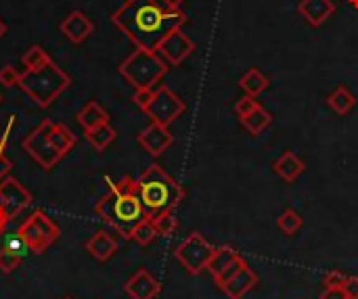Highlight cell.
Returning a JSON list of instances; mask_svg holds the SVG:
<instances>
[{
    "label": "cell",
    "mask_w": 358,
    "mask_h": 299,
    "mask_svg": "<svg viewBox=\"0 0 358 299\" xmlns=\"http://www.w3.org/2000/svg\"><path fill=\"white\" fill-rule=\"evenodd\" d=\"M354 94L346 88V86H337L329 96H327V105L337 113V115H348L354 109Z\"/></svg>",
    "instance_id": "obj_25"
},
{
    "label": "cell",
    "mask_w": 358,
    "mask_h": 299,
    "mask_svg": "<svg viewBox=\"0 0 358 299\" xmlns=\"http://www.w3.org/2000/svg\"><path fill=\"white\" fill-rule=\"evenodd\" d=\"M239 86H241L248 94L258 96V94H262V92L270 86V82H268V78H266L260 70L252 68V70H248V72L241 76V80H239Z\"/></svg>",
    "instance_id": "obj_24"
},
{
    "label": "cell",
    "mask_w": 358,
    "mask_h": 299,
    "mask_svg": "<svg viewBox=\"0 0 358 299\" xmlns=\"http://www.w3.org/2000/svg\"><path fill=\"white\" fill-rule=\"evenodd\" d=\"M350 295L346 293V289H325V293L321 295V299H348Z\"/></svg>",
    "instance_id": "obj_36"
},
{
    "label": "cell",
    "mask_w": 358,
    "mask_h": 299,
    "mask_svg": "<svg viewBox=\"0 0 358 299\" xmlns=\"http://www.w3.org/2000/svg\"><path fill=\"white\" fill-rule=\"evenodd\" d=\"M117 72L135 90H153L168 74V63L157 54V50L137 48L119 63Z\"/></svg>",
    "instance_id": "obj_5"
},
{
    "label": "cell",
    "mask_w": 358,
    "mask_h": 299,
    "mask_svg": "<svg viewBox=\"0 0 358 299\" xmlns=\"http://www.w3.org/2000/svg\"><path fill=\"white\" fill-rule=\"evenodd\" d=\"M5 147H7V138H5L3 134H0V153L5 151Z\"/></svg>",
    "instance_id": "obj_41"
},
{
    "label": "cell",
    "mask_w": 358,
    "mask_h": 299,
    "mask_svg": "<svg viewBox=\"0 0 358 299\" xmlns=\"http://www.w3.org/2000/svg\"><path fill=\"white\" fill-rule=\"evenodd\" d=\"M95 214L117 234H122L124 238H132L135 226L143 218H147L143 203L137 195V178L124 176L117 183H111L109 191L97 199Z\"/></svg>",
    "instance_id": "obj_2"
},
{
    "label": "cell",
    "mask_w": 358,
    "mask_h": 299,
    "mask_svg": "<svg viewBox=\"0 0 358 299\" xmlns=\"http://www.w3.org/2000/svg\"><path fill=\"white\" fill-rule=\"evenodd\" d=\"M256 107H260V101L256 99V96H252V94H246V96H241L237 103H235V113L239 115V119L241 117H246L250 111H254Z\"/></svg>",
    "instance_id": "obj_32"
},
{
    "label": "cell",
    "mask_w": 358,
    "mask_h": 299,
    "mask_svg": "<svg viewBox=\"0 0 358 299\" xmlns=\"http://www.w3.org/2000/svg\"><path fill=\"white\" fill-rule=\"evenodd\" d=\"M151 222H153V226H155L159 236H170L178 228V220L174 216V212H161L155 218H151Z\"/></svg>",
    "instance_id": "obj_29"
},
{
    "label": "cell",
    "mask_w": 358,
    "mask_h": 299,
    "mask_svg": "<svg viewBox=\"0 0 358 299\" xmlns=\"http://www.w3.org/2000/svg\"><path fill=\"white\" fill-rule=\"evenodd\" d=\"M63 299H74V297H63Z\"/></svg>",
    "instance_id": "obj_44"
},
{
    "label": "cell",
    "mask_w": 358,
    "mask_h": 299,
    "mask_svg": "<svg viewBox=\"0 0 358 299\" xmlns=\"http://www.w3.org/2000/svg\"><path fill=\"white\" fill-rule=\"evenodd\" d=\"M52 59H50V54L40 46V44H34V46H30L26 52H23V56H21V63H23V68H26V72H34V70H40V68H44L46 63H50Z\"/></svg>",
    "instance_id": "obj_26"
},
{
    "label": "cell",
    "mask_w": 358,
    "mask_h": 299,
    "mask_svg": "<svg viewBox=\"0 0 358 299\" xmlns=\"http://www.w3.org/2000/svg\"><path fill=\"white\" fill-rule=\"evenodd\" d=\"M11 167H13V163H11V159L5 155V151H3V153H0V183H3L5 178H9Z\"/></svg>",
    "instance_id": "obj_35"
},
{
    "label": "cell",
    "mask_w": 358,
    "mask_h": 299,
    "mask_svg": "<svg viewBox=\"0 0 358 299\" xmlns=\"http://www.w3.org/2000/svg\"><path fill=\"white\" fill-rule=\"evenodd\" d=\"M344 289H346V293H348L350 297H356V299H358V276H350Z\"/></svg>",
    "instance_id": "obj_37"
},
{
    "label": "cell",
    "mask_w": 358,
    "mask_h": 299,
    "mask_svg": "<svg viewBox=\"0 0 358 299\" xmlns=\"http://www.w3.org/2000/svg\"><path fill=\"white\" fill-rule=\"evenodd\" d=\"M84 136H86V141L90 143V147L95 149V151H105L111 143H115V138H117V132H115V128L111 126V124H103V126H99V128H92V130H84Z\"/></svg>",
    "instance_id": "obj_23"
},
{
    "label": "cell",
    "mask_w": 358,
    "mask_h": 299,
    "mask_svg": "<svg viewBox=\"0 0 358 299\" xmlns=\"http://www.w3.org/2000/svg\"><path fill=\"white\" fill-rule=\"evenodd\" d=\"M137 195L147 218H155L161 212H174L185 201V189L157 163H151L137 178Z\"/></svg>",
    "instance_id": "obj_3"
},
{
    "label": "cell",
    "mask_w": 358,
    "mask_h": 299,
    "mask_svg": "<svg viewBox=\"0 0 358 299\" xmlns=\"http://www.w3.org/2000/svg\"><path fill=\"white\" fill-rule=\"evenodd\" d=\"M193 50H195V42L181 28L170 32L161 40V44L157 46V54L163 59L168 65H181L187 56H191Z\"/></svg>",
    "instance_id": "obj_10"
},
{
    "label": "cell",
    "mask_w": 358,
    "mask_h": 299,
    "mask_svg": "<svg viewBox=\"0 0 358 299\" xmlns=\"http://www.w3.org/2000/svg\"><path fill=\"white\" fill-rule=\"evenodd\" d=\"M348 3H350V5H352L354 9H358V0H348Z\"/></svg>",
    "instance_id": "obj_42"
},
{
    "label": "cell",
    "mask_w": 358,
    "mask_h": 299,
    "mask_svg": "<svg viewBox=\"0 0 358 299\" xmlns=\"http://www.w3.org/2000/svg\"><path fill=\"white\" fill-rule=\"evenodd\" d=\"M297 13H300L312 28H321L335 13V5H333V0H300Z\"/></svg>",
    "instance_id": "obj_17"
},
{
    "label": "cell",
    "mask_w": 358,
    "mask_h": 299,
    "mask_svg": "<svg viewBox=\"0 0 358 299\" xmlns=\"http://www.w3.org/2000/svg\"><path fill=\"white\" fill-rule=\"evenodd\" d=\"M304 169H306L304 161H302L300 157H297L293 151H285V153L272 163V172L279 174L285 183H295L297 178H300V176L304 174Z\"/></svg>",
    "instance_id": "obj_19"
},
{
    "label": "cell",
    "mask_w": 358,
    "mask_h": 299,
    "mask_svg": "<svg viewBox=\"0 0 358 299\" xmlns=\"http://www.w3.org/2000/svg\"><path fill=\"white\" fill-rule=\"evenodd\" d=\"M155 236H159V234H157V230H155L151 218H143V220L135 226V230H132V241H137V243L143 245V247L151 245V243L155 241Z\"/></svg>",
    "instance_id": "obj_27"
},
{
    "label": "cell",
    "mask_w": 358,
    "mask_h": 299,
    "mask_svg": "<svg viewBox=\"0 0 358 299\" xmlns=\"http://www.w3.org/2000/svg\"><path fill=\"white\" fill-rule=\"evenodd\" d=\"M0 103H3V94H0Z\"/></svg>",
    "instance_id": "obj_43"
},
{
    "label": "cell",
    "mask_w": 358,
    "mask_h": 299,
    "mask_svg": "<svg viewBox=\"0 0 358 299\" xmlns=\"http://www.w3.org/2000/svg\"><path fill=\"white\" fill-rule=\"evenodd\" d=\"M9 32V25L3 21V19H0V38H5V34Z\"/></svg>",
    "instance_id": "obj_40"
},
{
    "label": "cell",
    "mask_w": 358,
    "mask_h": 299,
    "mask_svg": "<svg viewBox=\"0 0 358 299\" xmlns=\"http://www.w3.org/2000/svg\"><path fill=\"white\" fill-rule=\"evenodd\" d=\"M241 260H243V258L239 256V251H235V249L228 247V245L216 247V251H214V256H212V260H210V264H208V272L212 274L214 282L220 285V282H224V280L239 268Z\"/></svg>",
    "instance_id": "obj_14"
},
{
    "label": "cell",
    "mask_w": 358,
    "mask_h": 299,
    "mask_svg": "<svg viewBox=\"0 0 358 299\" xmlns=\"http://www.w3.org/2000/svg\"><path fill=\"white\" fill-rule=\"evenodd\" d=\"M23 262V256L11 247H3L0 249V272H5V274H11L15 272Z\"/></svg>",
    "instance_id": "obj_30"
},
{
    "label": "cell",
    "mask_w": 358,
    "mask_h": 299,
    "mask_svg": "<svg viewBox=\"0 0 358 299\" xmlns=\"http://www.w3.org/2000/svg\"><path fill=\"white\" fill-rule=\"evenodd\" d=\"M17 236L21 245L32 251V254H44L48 251L59 238V226L54 224L52 218H48L42 209L32 212L30 218H26L19 228H17Z\"/></svg>",
    "instance_id": "obj_6"
},
{
    "label": "cell",
    "mask_w": 358,
    "mask_h": 299,
    "mask_svg": "<svg viewBox=\"0 0 358 299\" xmlns=\"http://www.w3.org/2000/svg\"><path fill=\"white\" fill-rule=\"evenodd\" d=\"M187 15L181 9H166L153 0H126L111 15V23L122 32L137 48L157 50L161 40L183 28Z\"/></svg>",
    "instance_id": "obj_1"
},
{
    "label": "cell",
    "mask_w": 358,
    "mask_h": 299,
    "mask_svg": "<svg viewBox=\"0 0 358 299\" xmlns=\"http://www.w3.org/2000/svg\"><path fill=\"white\" fill-rule=\"evenodd\" d=\"M124 291L130 299H155L161 293V282L149 270L141 268L126 280Z\"/></svg>",
    "instance_id": "obj_15"
},
{
    "label": "cell",
    "mask_w": 358,
    "mask_h": 299,
    "mask_svg": "<svg viewBox=\"0 0 358 299\" xmlns=\"http://www.w3.org/2000/svg\"><path fill=\"white\" fill-rule=\"evenodd\" d=\"M214 251H216V247L201 232H191L185 241L174 249V258L189 274L197 276L203 270H208V264H210Z\"/></svg>",
    "instance_id": "obj_7"
},
{
    "label": "cell",
    "mask_w": 358,
    "mask_h": 299,
    "mask_svg": "<svg viewBox=\"0 0 358 299\" xmlns=\"http://www.w3.org/2000/svg\"><path fill=\"white\" fill-rule=\"evenodd\" d=\"M21 76H23V72H19L15 65H5L3 70H0V84H3L5 88L19 86Z\"/></svg>",
    "instance_id": "obj_31"
},
{
    "label": "cell",
    "mask_w": 358,
    "mask_h": 299,
    "mask_svg": "<svg viewBox=\"0 0 358 299\" xmlns=\"http://www.w3.org/2000/svg\"><path fill=\"white\" fill-rule=\"evenodd\" d=\"M348 278L350 276H346L341 272H329L323 282H325V289H344L346 282H348Z\"/></svg>",
    "instance_id": "obj_33"
},
{
    "label": "cell",
    "mask_w": 358,
    "mask_h": 299,
    "mask_svg": "<svg viewBox=\"0 0 358 299\" xmlns=\"http://www.w3.org/2000/svg\"><path fill=\"white\" fill-rule=\"evenodd\" d=\"M48 138H50L52 149H54L59 155H61V157H66V155L76 147V143H78L76 134H74L66 124H52V126H50V132H48Z\"/></svg>",
    "instance_id": "obj_21"
},
{
    "label": "cell",
    "mask_w": 358,
    "mask_h": 299,
    "mask_svg": "<svg viewBox=\"0 0 358 299\" xmlns=\"http://www.w3.org/2000/svg\"><path fill=\"white\" fill-rule=\"evenodd\" d=\"M72 86V76L59 68L54 61L46 63L40 70L34 72H23L19 88L40 107L46 109L50 107L59 96H61L68 88Z\"/></svg>",
    "instance_id": "obj_4"
},
{
    "label": "cell",
    "mask_w": 358,
    "mask_h": 299,
    "mask_svg": "<svg viewBox=\"0 0 358 299\" xmlns=\"http://www.w3.org/2000/svg\"><path fill=\"white\" fill-rule=\"evenodd\" d=\"M137 143L143 147V151H147L151 157H159L163 155L172 143H174V136L172 132L168 130V126H161V124H155L151 122L139 136H137Z\"/></svg>",
    "instance_id": "obj_13"
},
{
    "label": "cell",
    "mask_w": 358,
    "mask_h": 299,
    "mask_svg": "<svg viewBox=\"0 0 358 299\" xmlns=\"http://www.w3.org/2000/svg\"><path fill=\"white\" fill-rule=\"evenodd\" d=\"M30 205H32V193L19 181L9 176L0 183V207L7 212L11 220Z\"/></svg>",
    "instance_id": "obj_11"
},
{
    "label": "cell",
    "mask_w": 358,
    "mask_h": 299,
    "mask_svg": "<svg viewBox=\"0 0 358 299\" xmlns=\"http://www.w3.org/2000/svg\"><path fill=\"white\" fill-rule=\"evenodd\" d=\"M241 124H243V128H246L250 134L258 136V134H262V132L272 124V115L260 105V107H256L254 111H250L246 117H241Z\"/></svg>",
    "instance_id": "obj_22"
},
{
    "label": "cell",
    "mask_w": 358,
    "mask_h": 299,
    "mask_svg": "<svg viewBox=\"0 0 358 299\" xmlns=\"http://www.w3.org/2000/svg\"><path fill=\"white\" fill-rule=\"evenodd\" d=\"M348 299H356V297H348Z\"/></svg>",
    "instance_id": "obj_45"
},
{
    "label": "cell",
    "mask_w": 358,
    "mask_h": 299,
    "mask_svg": "<svg viewBox=\"0 0 358 299\" xmlns=\"http://www.w3.org/2000/svg\"><path fill=\"white\" fill-rule=\"evenodd\" d=\"M185 109H187V105L181 96L174 94L168 86H157L153 90V99L147 105L145 113L151 117V122L170 126L174 119H178L185 113Z\"/></svg>",
    "instance_id": "obj_9"
},
{
    "label": "cell",
    "mask_w": 358,
    "mask_h": 299,
    "mask_svg": "<svg viewBox=\"0 0 358 299\" xmlns=\"http://www.w3.org/2000/svg\"><path fill=\"white\" fill-rule=\"evenodd\" d=\"M277 226H279V230H281L283 234L293 236L297 230H300V228L304 226V220H302V216L297 214V212H293V209H285V212L279 216Z\"/></svg>",
    "instance_id": "obj_28"
},
{
    "label": "cell",
    "mask_w": 358,
    "mask_h": 299,
    "mask_svg": "<svg viewBox=\"0 0 358 299\" xmlns=\"http://www.w3.org/2000/svg\"><path fill=\"white\" fill-rule=\"evenodd\" d=\"M84 249H86L97 262L105 264V262H109V260L115 256V251H117V241L113 238V234H109L107 230H97V232L88 238V241H86Z\"/></svg>",
    "instance_id": "obj_18"
},
{
    "label": "cell",
    "mask_w": 358,
    "mask_h": 299,
    "mask_svg": "<svg viewBox=\"0 0 358 299\" xmlns=\"http://www.w3.org/2000/svg\"><path fill=\"white\" fill-rule=\"evenodd\" d=\"M258 285V274L254 272V268L241 260V264H239V268L224 280L218 285V289L228 297V299H243L254 287Z\"/></svg>",
    "instance_id": "obj_12"
},
{
    "label": "cell",
    "mask_w": 358,
    "mask_h": 299,
    "mask_svg": "<svg viewBox=\"0 0 358 299\" xmlns=\"http://www.w3.org/2000/svg\"><path fill=\"white\" fill-rule=\"evenodd\" d=\"M61 34L72 42V44H82L84 40H88V36L95 30V23L90 21V17L82 11H72L59 25Z\"/></svg>",
    "instance_id": "obj_16"
},
{
    "label": "cell",
    "mask_w": 358,
    "mask_h": 299,
    "mask_svg": "<svg viewBox=\"0 0 358 299\" xmlns=\"http://www.w3.org/2000/svg\"><path fill=\"white\" fill-rule=\"evenodd\" d=\"M50 126L52 122L48 119H42V122L23 138L21 147L23 151L44 169V172H50L59 161H61V155H59L52 145H50V138H48V132H50Z\"/></svg>",
    "instance_id": "obj_8"
},
{
    "label": "cell",
    "mask_w": 358,
    "mask_h": 299,
    "mask_svg": "<svg viewBox=\"0 0 358 299\" xmlns=\"http://www.w3.org/2000/svg\"><path fill=\"white\" fill-rule=\"evenodd\" d=\"M155 90V88H153ZM153 90H135V96H132V101H135V105L139 107V109H147V105L151 103V99H153Z\"/></svg>",
    "instance_id": "obj_34"
},
{
    "label": "cell",
    "mask_w": 358,
    "mask_h": 299,
    "mask_svg": "<svg viewBox=\"0 0 358 299\" xmlns=\"http://www.w3.org/2000/svg\"><path fill=\"white\" fill-rule=\"evenodd\" d=\"M11 222V218L7 216V212L3 209V207H0V234H3L5 232V228H7V224Z\"/></svg>",
    "instance_id": "obj_39"
},
{
    "label": "cell",
    "mask_w": 358,
    "mask_h": 299,
    "mask_svg": "<svg viewBox=\"0 0 358 299\" xmlns=\"http://www.w3.org/2000/svg\"><path fill=\"white\" fill-rule=\"evenodd\" d=\"M153 3H157L166 9H181V5L185 3V0H153Z\"/></svg>",
    "instance_id": "obj_38"
},
{
    "label": "cell",
    "mask_w": 358,
    "mask_h": 299,
    "mask_svg": "<svg viewBox=\"0 0 358 299\" xmlns=\"http://www.w3.org/2000/svg\"><path fill=\"white\" fill-rule=\"evenodd\" d=\"M76 122L82 126V130H92L103 124H109V113L105 107H101L97 101H88L78 113H76Z\"/></svg>",
    "instance_id": "obj_20"
}]
</instances>
